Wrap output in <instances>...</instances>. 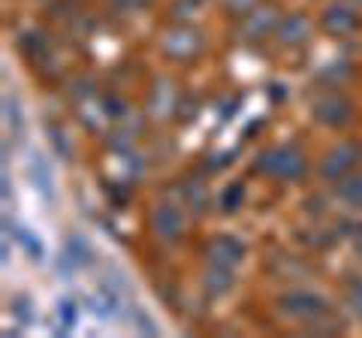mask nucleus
I'll list each match as a JSON object with an SVG mask.
<instances>
[{
  "label": "nucleus",
  "instance_id": "obj_3",
  "mask_svg": "<svg viewBox=\"0 0 362 338\" xmlns=\"http://www.w3.org/2000/svg\"><path fill=\"white\" fill-rule=\"evenodd\" d=\"M281 311L293 320L302 323H320L323 317H329V305L311 290H290L281 296Z\"/></svg>",
  "mask_w": 362,
  "mask_h": 338
},
{
  "label": "nucleus",
  "instance_id": "obj_23",
  "mask_svg": "<svg viewBox=\"0 0 362 338\" xmlns=\"http://www.w3.org/2000/svg\"><path fill=\"white\" fill-rule=\"evenodd\" d=\"M49 136H52V145H54V151H58L64 161H70L73 157V145H70V136H66L64 130H58L54 124H49Z\"/></svg>",
  "mask_w": 362,
  "mask_h": 338
},
{
  "label": "nucleus",
  "instance_id": "obj_18",
  "mask_svg": "<svg viewBox=\"0 0 362 338\" xmlns=\"http://www.w3.org/2000/svg\"><path fill=\"white\" fill-rule=\"evenodd\" d=\"M185 199L190 202V209H194L197 215H202V211L209 209V190L202 187L199 182H187L185 185Z\"/></svg>",
  "mask_w": 362,
  "mask_h": 338
},
{
  "label": "nucleus",
  "instance_id": "obj_14",
  "mask_svg": "<svg viewBox=\"0 0 362 338\" xmlns=\"http://www.w3.org/2000/svg\"><path fill=\"white\" fill-rule=\"evenodd\" d=\"M233 284H235L233 269H226V266H211V263H209V272H206V278H202V287H206L209 296H226V293L233 290Z\"/></svg>",
  "mask_w": 362,
  "mask_h": 338
},
{
  "label": "nucleus",
  "instance_id": "obj_26",
  "mask_svg": "<svg viewBox=\"0 0 362 338\" xmlns=\"http://www.w3.org/2000/svg\"><path fill=\"white\" fill-rule=\"evenodd\" d=\"M254 6H257V0H226V9H230V13H239V16H247Z\"/></svg>",
  "mask_w": 362,
  "mask_h": 338
},
{
  "label": "nucleus",
  "instance_id": "obj_6",
  "mask_svg": "<svg viewBox=\"0 0 362 338\" xmlns=\"http://www.w3.org/2000/svg\"><path fill=\"white\" fill-rule=\"evenodd\" d=\"M151 230L160 235V239H166V242L181 239L185 230H187V218H185V211H181V206H173V202L157 206L151 211Z\"/></svg>",
  "mask_w": 362,
  "mask_h": 338
},
{
  "label": "nucleus",
  "instance_id": "obj_28",
  "mask_svg": "<svg viewBox=\"0 0 362 338\" xmlns=\"http://www.w3.org/2000/svg\"><path fill=\"white\" fill-rule=\"evenodd\" d=\"M28 308H30V305H28V299H16V302H13V311L18 314V320H21V323H28V320H30V311H28Z\"/></svg>",
  "mask_w": 362,
  "mask_h": 338
},
{
  "label": "nucleus",
  "instance_id": "obj_12",
  "mask_svg": "<svg viewBox=\"0 0 362 338\" xmlns=\"http://www.w3.org/2000/svg\"><path fill=\"white\" fill-rule=\"evenodd\" d=\"M88 305H90V311H94L97 317L115 320L118 314H121V296H118V293L112 290V284H109V287H100L94 296L88 299Z\"/></svg>",
  "mask_w": 362,
  "mask_h": 338
},
{
  "label": "nucleus",
  "instance_id": "obj_16",
  "mask_svg": "<svg viewBox=\"0 0 362 338\" xmlns=\"http://www.w3.org/2000/svg\"><path fill=\"white\" fill-rule=\"evenodd\" d=\"M66 257L76 263V266H90L94 263V251H90V245L85 242V235L73 233L70 239H66Z\"/></svg>",
  "mask_w": 362,
  "mask_h": 338
},
{
  "label": "nucleus",
  "instance_id": "obj_30",
  "mask_svg": "<svg viewBox=\"0 0 362 338\" xmlns=\"http://www.w3.org/2000/svg\"><path fill=\"white\" fill-rule=\"evenodd\" d=\"M350 239H354V245H356V251L362 254V227H350Z\"/></svg>",
  "mask_w": 362,
  "mask_h": 338
},
{
  "label": "nucleus",
  "instance_id": "obj_19",
  "mask_svg": "<svg viewBox=\"0 0 362 338\" xmlns=\"http://www.w3.org/2000/svg\"><path fill=\"white\" fill-rule=\"evenodd\" d=\"M4 115H6V127L9 130H21V124H25V118H21V103L16 94H6L4 97Z\"/></svg>",
  "mask_w": 362,
  "mask_h": 338
},
{
  "label": "nucleus",
  "instance_id": "obj_21",
  "mask_svg": "<svg viewBox=\"0 0 362 338\" xmlns=\"http://www.w3.org/2000/svg\"><path fill=\"white\" fill-rule=\"evenodd\" d=\"M18 245L25 247V254L30 257L33 263H40V260H42V242H40V239H37V235H33V233L21 230V233H18Z\"/></svg>",
  "mask_w": 362,
  "mask_h": 338
},
{
  "label": "nucleus",
  "instance_id": "obj_13",
  "mask_svg": "<svg viewBox=\"0 0 362 338\" xmlns=\"http://www.w3.org/2000/svg\"><path fill=\"white\" fill-rule=\"evenodd\" d=\"M28 175H30V185L40 190L45 199H54V178H52V169L45 166V161L40 154H30V166H28Z\"/></svg>",
  "mask_w": 362,
  "mask_h": 338
},
{
  "label": "nucleus",
  "instance_id": "obj_7",
  "mask_svg": "<svg viewBox=\"0 0 362 338\" xmlns=\"http://www.w3.org/2000/svg\"><path fill=\"white\" fill-rule=\"evenodd\" d=\"M359 157H362L359 145L356 142H344V145H338L335 151L326 154L320 173H323V178H329V182H341V178H347L356 169Z\"/></svg>",
  "mask_w": 362,
  "mask_h": 338
},
{
  "label": "nucleus",
  "instance_id": "obj_11",
  "mask_svg": "<svg viewBox=\"0 0 362 338\" xmlns=\"http://www.w3.org/2000/svg\"><path fill=\"white\" fill-rule=\"evenodd\" d=\"M311 37V21L308 16H302V13H293L287 18H281V25H278V40L284 42V46H302L305 40Z\"/></svg>",
  "mask_w": 362,
  "mask_h": 338
},
{
  "label": "nucleus",
  "instance_id": "obj_9",
  "mask_svg": "<svg viewBox=\"0 0 362 338\" xmlns=\"http://www.w3.org/2000/svg\"><path fill=\"white\" fill-rule=\"evenodd\" d=\"M323 28L332 37H350V33L359 30V13L347 4H332L323 13Z\"/></svg>",
  "mask_w": 362,
  "mask_h": 338
},
{
  "label": "nucleus",
  "instance_id": "obj_22",
  "mask_svg": "<svg viewBox=\"0 0 362 338\" xmlns=\"http://www.w3.org/2000/svg\"><path fill=\"white\" fill-rule=\"evenodd\" d=\"M21 49H25L30 58H42L45 52H49V46H45V37L42 33H25L21 37Z\"/></svg>",
  "mask_w": 362,
  "mask_h": 338
},
{
  "label": "nucleus",
  "instance_id": "obj_24",
  "mask_svg": "<svg viewBox=\"0 0 362 338\" xmlns=\"http://www.w3.org/2000/svg\"><path fill=\"white\" fill-rule=\"evenodd\" d=\"M320 78H323V82H347V78H350V64L335 61V64H329V66H323Z\"/></svg>",
  "mask_w": 362,
  "mask_h": 338
},
{
  "label": "nucleus",
  "instance_id": "obj_1",
  "mask_svg": "<svg viewBox=\"0 0 362 338\" xmlns=\"http://www.w3.org/2000/svg\"><path fill=\"white\" fill-rule=\"evenodd\" d=\"M257 169L269 178H278V182H296V178L308 173V161L293 145H281V148H269L259 154Z\"/></svg>",
  "mask_w": 362,
  "mask_h": 338
},
{
  "label": "nucleus",
  "instance_id": "obj_25",
  "mask_svg": "<svg viewBox=\"0 0 362 338\" xmlns=\"http://www.w3.org/2000/svg\"><path fill=\"white\" fill-rule=\"evenodd\" d=\"M347 305H350V311H354L356 317L362 320V278H356L354 284H350V293H347Z\"/></svg>",
  "mask_w": 362,
  "mask_h": 338
},
{
  "label": "nucleus",
  "instance_id": "obj_17",
  "mask_svg": "<svg viewBox=\"0 0 362 338\" xmlns=\"http://www.w3.org/2000/svg\"><path fill=\"white\" fill-rule=\"evenodd\" d=\"M242 202H245V187H242L239 182H233V185H226V187H223V194H221V209L226 211V215L239 211V209H242Z\"/></svg>",
  "mask_w": 362,
  "mask_h": 338
},
{
  "label": "nucleus",
  "instance_id": "obj_29",
  "mask_svg": "<svg viewBox=\"0 0 362 338\" xmlns=\"http://www.w3.org/2000/svg\"><path fill=\"white\" fill-rule=\"evenodd\" d=\"M115 4L121 9H142V6H148V0H115Z\"/></svg>",
  "mask_w": 362,
  "mask_h": 338
},
{
  "label": "nucleus",
  "instance_id": "obj_5",
  "mask_svg": "<svg viewBox=\"0 0 362 338\" xmlns=\"http://www.w3.org/2000/svg\"><path fill=\"white\" fill-rule=\"evenodd\" d=\"M311 112H314L317 124H323V127H332V130L347 127L350 118H354V106H350L344 97H338V94H323L314 103Z\"/></svg>",
  "mask_w": 362,
  "mask_h": 338
},
{
  "label": "nucleus",
  "instance_id": "obj_31",
  "mask_svg": "<svg viewBox=\"0 0 362 338\" xmlns=\"http://www.w3.org/2000/svg\"><path fill=\"white\" fill-rule=\"evenodd\" d=\"M359 4H362V0H359Z\"/></svg>",
  "mask_w": 362,
  "mask_h": 338
},
{
  "label": "nucleus",
  "instance_id": "obj_15",
  "mask_svg": "<svg viewBox=\"0 0 362 338\" xmlns=\"http://www.w3.org/2000/svg\"><path fill=\"white\" fill-rule=\"evenodd\" d=\"M338 199H344L347 206H356V209H362V175H356V173H350L347 178H341L338 182Z\"/></svg>",
  "mask_w": 362,
  "mask_h": 338
},
{
  "label": "nucleus",
  "instance_id": "obj_4",
  "mask_svg": "<svg viewBox=\"0 0 362 338\" xmlns=\"http://www.w3.org/2000/svg\"><path fill=\"white\" fill-rule=\"evenodd\" d=\"M278 25H281L278 6L259 4V6H254L251 13L245 16V21H242V33H245V37L251 40V42H259V40L272 37V33H278Z\"/></svg>",
  "mask_w": 362,
  "mask_h": 338
},
{
  "label": "nucleus",
  "instance_id": "obj_2",
  "mask_svg": "<svg viewBox=\"0 0 362 338\" xmlns=\"http://www.w3.org/2000/svg\"><path fill=\"white\" fill-rule=\"evenodd\" d=\"M160 49H163V54L169 61L187 64V61H194V58H199V54H202V49H206V40H202V33L197 28L175 25V28H169L163 33Z\"/></svg>",
  "mask_w": 362,
  "mask_h": 338
},
{
  "label": "nucleus",
  "instance_id": "obj_10",
  "mask_svg": "<svg viewBox=\"0 0 362 338\" xmlns=\"http://www.w3.org/2000/svg\"><path fill=\"white\" fill-rule=\"evenodd\" d=\"M178 106H181V97L175 91V85L169 82V78H160V82L151 88V94H148V115L166 121Z\"/></svg>",
  "mask_w": 362,
  "mask_h": 338
},
{
  "label": "nucleus",
  "instance_id": "obj_27",
  "mask_svg": "<svg viewBox=\"0 0 362 338\" xmlns=\"http://www.w3.org/2000/svg\"><path fill=\"white\" fill-rule=\"evenodd\" d=\"M136 323H139V330L145 335H160V330H157V326L148 320V314H145V311H136Z\"/></svg>",
  "mask_w": 362,
  "mask_h": 338
},
{
  "label": "nucleus",
  "instance_id": "obj_8",
  "mask_svg": "<svg viewBox=\"0 0 362 338\" xmlns=\"http://www.w3.org/2000/svg\"><path fill=\"white\" fill-rule=\"evenodd\" d=\"M206 260L211 266L235 269L245 260V245H242V239H235V235H214L206 245Z\"/></svg>",
  "mask_w": 362,
  "mask_h": 338
},
{
  "label": "nucleus",
  "instance_id": "obj_20",
  "mask_svg": "<svg viewBox=\"0 0 362 338\" xmlns=\"http://www.w3.org/2000/svg\"><path fill=\"white\" fill-rule=\"evenodd\" d=\"M76 320H78L76 305H73L70 299H61L58 302V332H70L73 326H76Z\"/></svg>",
  "mask_w": 362,
  "mask_h": 338
}]
</instances>
